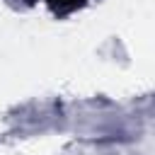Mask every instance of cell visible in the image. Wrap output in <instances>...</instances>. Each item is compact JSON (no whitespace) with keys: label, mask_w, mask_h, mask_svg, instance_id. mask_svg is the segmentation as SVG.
Masks as SVG:
<instances>
[{"label":"cell","mask_w":155,"mask_h":155,"mask_svg":"<svg viewBox=\"0 0 155 155\" xmlns=\"http://www.w3.org/2000/svg\"><path fill=\"white\" fill-rule=\"evenodd\" d=\"M41 2L48 7V12H51L56 19H68V17L75 15L78 10L87 7L92 0H41Z\"/></svg>","instance_id":"cell-1"}]
</instances>
